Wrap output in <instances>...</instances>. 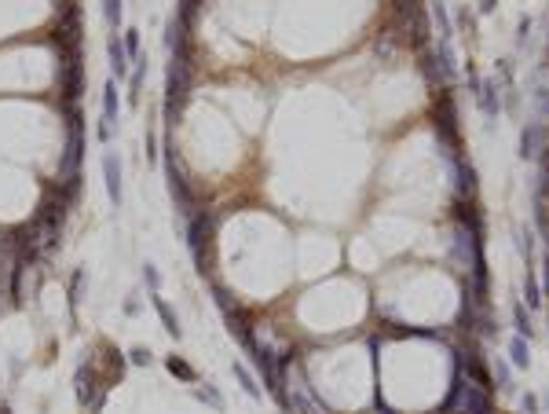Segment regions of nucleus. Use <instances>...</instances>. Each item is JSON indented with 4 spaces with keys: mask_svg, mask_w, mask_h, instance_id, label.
<instances>
[{
    "mask_svg": "<svg viewBox=\"0 0 549 414\" xmlns=\"http://www.w3.org/2000/svg\"><path fill=\"white\" fill-rule=\"evenodd\" d=\"M190 74H195V62H190V52H172L169 59V74H165V118L176 121L180 106L190 92Z\"/></svg>",
    "mask_w": 549,
    "mask_h": 414,
    "instance_id": "1",
    "label": "nucleus"
},
{
    "mask_svg": "<svg viewBox=\"0 0 549 414\" xmlns=\"http://www.w3.org/2000/svg\"><path fill=\"white\" fill-rule=\"evenodd\" d=\"M443 410H461V414H491V392L480 389L476 381H465L461 374H454V385Z\"/></svg>",
    "mask_w": 549,
    "mask_h": 414,
    "instance_id": "2",
    "label": "nucleus"
},
{
    "mask_svg": "<svg viewBox=\"0 0 549 414\" xmlns=\"http://www.w3.org/2000/svg\"><path fill=\"white\" fill-rule=\"evenodd\" d=\"M55 81H59V92H62V99H67V106H74L81 88H85V62H81V48H67V52H59Z\"/></svg>",
    "mask_w": 549,
    "mask_h": 414,
    "instance_id": "3",
    "label": "nucleus"
},
{
    "mask_svg": "<svg viewBox=\"0 0 549 414\" xmlns=\"http://www.w3.org/2000/svg\"><path fill=\"white\" fill-rule=\"evenodd\" d=\"M213 231H216V220L209 213H195L187 216V249L195 257V268L205 275L209 272V246H213Z\"/></svg>",
    "mask_w": 549,
    "mask_h": 414,
    "instance_id": "4",
    "label": "nucleus"
},
{
    "mask_svg": "<svg viewBox=\"0 0 549 414\" xmlns=\"http://www.w3.org/2000/svg\"><path fill=\"white\" fill-rule=\"evenodd\" d=\"M81 158H85V121H81V110L77 106H67V154H62V162H59L62 180L77 177Z\"/></svg>",
    "mask_w": 549,
    "mask_h": 414,
    "instance_id": "5",
    "label": "nucleus"
},
{
    "mask_svg": "<svg viewBox=\"0 0 549 414\" xmlns=\"http://www.w3.org/2000/svg\"><path fill=\"white\" fill-rule=\"evenodd\" d=\"M165 180H169V195H172V202H176V209H180L183 216H195V195H190L183 172L176 169V154H172L169 136H165Z\"/></svg>",
    "mask_w": 549,
    "mask_h": 414,
    "instance_id": "6",
    "label": "nucleus"
},
{
    "mask_svg": "<svg viewBox=\"0 0 549 414\" xmlns=\"http://www.w3.org/2000/svg\"><path fill=\"white\" fill-rule=\"evenodd\" d=\"M74 389H77V403L85 407L88 414H99V410H103V403H106V385L99 381V374H95L92 367H81V371H77Z\"/></svg>",
    "mask_w": 549,
    "mask_h": 414,
    "instance_id": "7",
    "label": "nucleus"
},
{
    "mask_svg": "<svg viewBox=\"0 0 549 414\" xmlns=\"http://www.w3.org/2000/svg\"><path fill=\"white\" fill-rule=\"evenodd\" d=\"M396 15H399V26L410 34L414 44H425L429 41V19H425L422 0H396Z\"/></svg>",
    "mask_w": 549,
    "mask_h": 414,
    "instance_id": "8",
    "label": "nucleus"
},
{
    "mask_svg": "<svg viewBox=\"0 0 549 414\" xmlns=\"http://www.w3.org/2000/svg\"><path fill=\"white\" fill-rule=\"evenodd\" d=\"M103 180H106V195L114 205H121V162L114 151L103 154Z\"/></svg>",
    "mask_w": 549,
    "mask_h": 414,
    "instance_id": "9",
    "label": "nucleus"
},
{
    "mask_svg": "<svg viewBox=\"0 0 549 414\" xmlns=\"http://www.w3.org/2000/svg\"><path fill=\"white\" fill-rule=\"evenodd\" d=\"M545 151V129L542 125H527L520 132V158H542Z\"/></svg>",
    "mask_w": 549,
    "mask_h": 414,
    "instance_id": "10",
    "label": "nucleus"
},
{
    "mask_svg": "<svg viewBox=\"0 0 549 414\" xmlns=\"http://www.w3.org/2000/svg\"><path fill=\"white\" fill-rule=\"evenodd\" d=\"M106 55H110V70H114L118 81H121V77H128V52H125V41H121L118 34H110Z\"/></svg>",
    "mask_w": 549,
    "mask_h": 414,
    "instance_id": "11",
    "label": "nucleus"
},
{
    "mask_svg": "<svg viewBox=\"0 0 549 414\" xmlns=\"http://www.w3.org/2000/svg\"><path fill=\"white\" fill-rule=\"evenodd\" d=\"M151 305H154V312L161 315V323H165V330H169V338H176L180 341L183 338V330H180V319H176V312H172V305L161 294H151Z\"/></svg>",
    "mask_w": 549,
    "mask_h": 414,
    "instance_id": "12",
    "label": "nucleus"
},
{
    "mask_svg": "<svg viewBox=\"0 0 549 414\" xmlns=\"http://www.w3.org/2000/svg\"><path fill=\"white\" fill-rule=\"evenodd\" d=\"M476 95H480L483 114L494 118V114H498V106H502V99H498V81H480V85H476Z\"/></svg>",
    "mask_w": 549,
    "mask_h": 414,
    "instance_id": "13",
    "label": "nucleus"
},
{
    "mask_svg": "<svg viewBox=\"0 0 549 414\" xmlns=\"http://www.w3.org/2000/svg\"><path fill=\"white\" fill-rule=\"evenodd\" d=\"M165 371H169L172 378L187 381V385H198V371L190 367V363H187L183 356H165Z\"/></svg>",
    "mask_w": 549,
    "mask_h": 414,
    "instance_id": "14",
    "label": "nucleus"
},
{
    "mask_svg": "<svg viewBox=\"0 0 549 414\" xmlns=\"http://www.w3.org/2000/svg\"><path fill=\"white\" fill-rule=\"evenodd\" d=\"M432 19H436V26H440V37L450 41L454 26H450V15H447V8H443V0H432Z\"/></svg>",
    "mask_w": 549,
    "mask_h": 414,
    "instance_id": "15",
    "label": "nucleus"
},
{
    "mask_svg": "<svg viewBox=\"0 0 549 414\" xmlns=\"http://www.w3.org/2000/svg\"><path fill=\"white\" fill-rule=\"evenodd\" d=\"M509 359H513V367H527L531 363V356H527V341L516 333V338L509 341Z\"/></svg>",
    "mask_w": 549,
    "mask_h": 414,
    "instance_id": "16",
    "label": "nucleus"
},
{
    "mask_svg": "<svg viewBox=\"0 0 549 414\" xmlns=\"http://www.w3.org/2000/svg\"><path fill=\"white\" fill-rule=\"evenodd\" d=\"M524 297H527L531 308L542 305V290H538V279H535V272H531V268H527V275H524Z\"/></svg>",
    "mask_w": 549,
    "mask_h": 414,
    "instance_id": "17",
    "label": "nucleus"
},
{
    "mask_svg": "<svg viewBox=\"0 0 549 414\" xmlns=\"http://www.w3.org/2000/svg\"><path fill=\"white\" fill-rule=\"evenodd\" d=\"M235 378H238V385L246 389V392L253 396V400H260V385H256V378H253L246 367H242V363H235Z\"/></svg>",
    "mask_w": 549,
    "mask_h": 414,
    "instance_id": "18",
    "label": "nucleus"
},
{
    "mask_svg": "<svg viewBox=\"0 0 549 414\" xmlns=\"http://www.w3.org/2000/svg\"><path fill=\"white\" fill-rule=\"evenodd\" d=\"M121 0H103V15H106V26H110V34H118V26H121Z\"/></svg>",
    "mask_w": 549,
    "mask_h": 414,
    "instance_id": "19",
    "label": "nucleus"
},
{
    "mask_svg": "<svg viewBox=\"0 0 549 414\" xmlns=\"http://www.w3.org/2000/svg\"><path fill=\"white\" fill-rule=\"evenodd\" d=\"M195 396H198L202 403H209L213 410H223V396H220L213 385H198V389H195Z\"/></svg>",
    "mask_w": 549,
    "mask_h": 414,
    "instance_id": "20",
    "label": "nucleus"
},
{
    "mask_svg": "<svg viewBox=\"0 0 549 414\" xmlns=\"http://www.w3.org/2000/svg\"><path fill=\"white\" fill-rule=\"evenodd\" d=\"M125 52H128V59H136L139 55V29H125Z\"/></svg>",
    "mask_w": 549,
    "mask_h": 414,
    "instance_id": "21",
    "label": "nucleus"
},
{
    "mask_svg": "<svg viewBox=\"0 0 549 414\" xmlns=\"http://www.w3.org/2000/svg\"><path fill=\"white\" fill-rule=\"evenodd\" d=\"M516 330H520V338H531V319H527V312H524V305H516Z\"/></svg>",
    "mask_w": 549,
    "mask_h": 414,
    "instance_id": "22",
    "label": "nucleus"
},
{
    "mask_svg": "<svg viewBox=\"0 0 549 414\" xmlns=\"http://www.w3.org/2000/svg\"><path fill=\"white\" fill-rule=\"evenodd\" d=\"M143 282L151 286V294H158V286H161V275H158V268H154V264H147V268H143Z\"/></svg>",
    "mask_w": 549,
    "mask_h": 414,
    "instance_id": "23",
    "label": "nucleus"
},
{
    "mask_svg": "<svg viewBox=\"0 0 549 414\" xmlns=\"http://www.w3.org/2000/svg\"><path fill=\"white\" fill-rule=\"evenodd\" d=\"M139 88H143V59H139V67L132 74V92H128V99H132V103H139Z\"/></svg>",
    "mask_w": 549,
    "mask_h": 414,
    "instance_id": "24",
    "label": "nucleus"
},
{
    "mask_svg": "<svg viewBox=\"0 0 549 414\" xmlns=\"http://www.w3.org/2000/svg\"><path fill=\"white\" fill-rule=\"evenodd\" d=\"M81 286H85V272H74V279H70V305L81 301Z\"/></svg>",
    "mask_w": 549,
    "mask_h": 414,
    "instance_id": "25",
    "label": "nucleus"
},
{
    "mask_svg": "<svg viewBox=\"0 0 549 414\" xmlns=\"http://www.w3.org/2000/svg\"><path fill=\"white\" fill-rule=\"evenodd\" d=\"M128 359H132L136 367H147V363H151V348L139 345V348H132V352H128Z\"/></svg>",
    "mask_w": 549,
    "mask_h": 414,
    "instance_id": "26",
    "label": "nucleus"
},
{
    "mask_svg": "<svg viewBox=\"0 0 549 414\" xmlns=\"http://www.w3.org/2000/svg\"><path fill=\"white\" fill-rule=\"evenodd\" d=\"M498 385L509 389V367H506V363H498Z\"/></svg>",
    "mask_w": 549,
    "mask_h": 414,
    "instance_id": "27",
    "label": "nucleus"
},
{
    "mask_svg": "<svg viewBox=\"0 0 549 414\" xmlns=\"http://www.w3.org/2000/svg\"><path fill=\"white\" fill-rule=\"evenodd\" d=\"M147 158H151V162L158 158V139H154V132H147Z\"/></svg>",
    "mask_w": 549,
    "mask_h": 414,
    "instance_id": "28",
    "label": "nucleus"
},
{
    "mask_svg": "<svg viewBox=\"0 0 549 414\" xmlns=\"http://www.w3.org/2000/svg\"><path fill=\"white\" fill-rule=\"evenodd\" d=\"M524 410L527 414H538V400H535V396H524Z\"/></svg>",
    "mask_w": 549,
    "mask_h": 414,
    "instance_id": "29",
    "label": "nucleus"
},
{
    "mask_svg": "<svg viewBox=\"0 0 549 414\" xmlns=\"http://www.w3.org/2000/svg\"><path fill=\"white\" fill-rule=\"evenodd\" d=\"M527 29H531V22H527V19H520V44L527 41Z\"/></svg>",
    "mask_w": 549,
    "mask_h": 414,
    "instance_id": "30",
    "label": "nucleus"
},
{
    "mask_svg": "<svg viewBox=\"0 0 549 414\" xmlns=\"http://www.w3.org/2000/svg\"><path fill=\"white\" fill-rule=\"evenodd\" d=\"M480 11H494V0H480Z\"/></svg>",
    "mask_w": 549,
    "mask_h": 414,
    "instance_id": "31",
    "label": "nucleus"
},
{
    "mask_svg": "<svg viewBox=\"0 0 549 414\" xmlns=\"http://www.w3.org/2000/svg\"><path fill=\"white\" fill-rule=\"evenodd\" d=\"M0 414H11V407H8L4 400H0Z\"/></svg>",
    "mask_w": 549,
    "mask_h": 414,
    "instance_id": "32",
    "label": "nucleus"
},
{
    "mask_svg": "<svg viewBox=\"0 0 549 414\" xmlns=\"http://www.w3.org/2000/svg\"><path fill=\"white\" fill-rule=\"evenodd\" d=\"M545 286H549V257H545Z\"/></svg>",
    "mask_w": 549,
    "mask_h": 414,
    "instance_id": "33",
    "label": "nucleus"
}]
</instances>
